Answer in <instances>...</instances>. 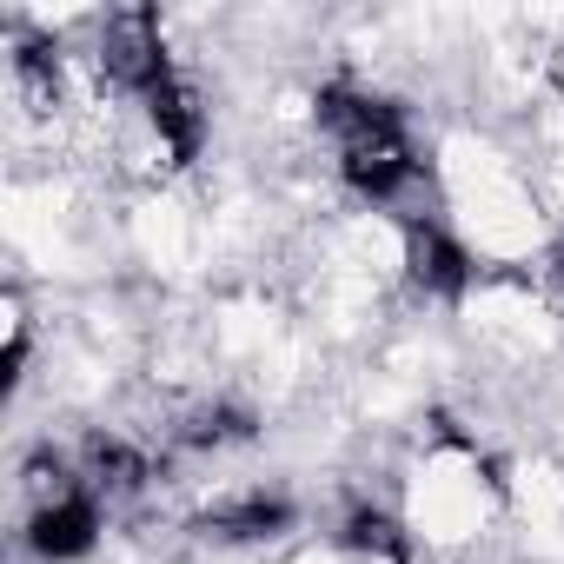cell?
Returning <instances> with one entry per match:
<instances>
[{"instance_id":"6da1fadb","label":"cell","mask_w":564,"mask_h":564,"mask_svg":"<svg viewBox=\"0 0 564 564\" xmlns=\"http://www.w3.org/2000/svg\"><path fill=\"white\" fill-rule=\"evenodd\" d=\"M319 127L333 133L339 147V180L372 199V206H392L412 180H419V147L399 120V107L359 94V87H326L319 94Z\"/></svg>"},{"instance_id":"7a4b0ae2","label":"cell","mask_w":564,"mask_h":564,"mask_svg":"<svg viewBox=\"0 0 564 564\" xmlns=\"http://www.w3.org/2000/svg\"><path fill=\"white\" fill-rule=\"evenodd\" d=\"M100 531H107L100 498H94L87 485H67V491H54L47 505H34V518H28V551L47 557V564H74V557H87V551L100 544Z\"/></svg>"},{"instance_id":"3957f363","label":"cell","mask_w":564,"mask_h":564,"mask_svg":"<svg viewBox=\"0 0 564 564\" xmlns=\"http://www.w3.org/2000/svg\"><path fill=\"white\" fill-rule=\"evenodd\" d=\"M405 265H412L419 286L438 293V300H458L471 279H478V259H471L438 219H412V226H405Z\"/></svg>"},{"instance_id":"277c9868","label":"cell","mask_w":564,"mask_h":564,"mask_svg":"<svg viewBox=\"0 0 564 564\" xmlns=\"http://www.w3.org/2000/svg\"><path fill=\"white\" fill-rule=\"evenodd\" d=\"M206 524H213L219 538H279V531L293 524V505H286V498L252 491V498H239V505H219Z\"/></svg>"},{"instance_id":"5b68a950","label":"cell","mask_w":564,"mask_h":564,"mask_svg":"<svg viewBox=\"0 0 564 564\" xmlns=\"http://www.w3.org/2000/svg\"><path fill=\"white\" fill-rule=\"evenodd\" d=\"M346 551H372V557H392V564H405V531H399V518L392 511H379V505H359L352 518H346Z\"/></svg>"},{"instance_id":"8992f818","label":"cell","mask_w":564,"mask_h":564,"mask_svg":"<svg viewBox=\"0 0 564 564\" xmlns=\"http://www.w3.org/2000/svg\"><path fill=\"white\" fill-rule=\"evenodd\" d=\"M557 265H564V239H557Z\"/></svg>"}]
</instances>
